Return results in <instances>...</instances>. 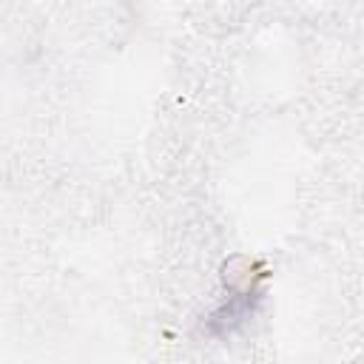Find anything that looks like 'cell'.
Listing matches in <instances>:
<instances>
[{
  "label": "cell",
  "mask_w": 364,
  "mask_h": 364,
  "mask_svg": "<svg viewBox=\"0 0 364 364\" xmlns=\"http://www.w3.org/2000/svg\"><path fill=\"white\" fill-rule=\"evenodd\" d=\"M259 299H262V290H259L256 284H247L242 293H233L216 313H210L208 330H210L213 336H228V333H233L236 327H242V324L253 316Z\"/></svg>",
  "instance_id": "cell-1"
}]
</instances>
